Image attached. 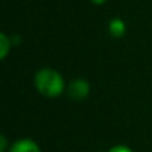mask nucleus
Returning a JSON list of instances; mask_svg holds the SVG:
<instances>
[{
    "mask_svg": "<svg viewBox=\"0 0 152 152\" xmlns=\"http://www.w3.org/2000/svg\"><path fill=\"white\" fill-rule=\"evenodd\" d=\"M94 4H96V5H102V4H104L107 0H91Z\"/></svg>",
    "mask_w": 152,
    "mask_h": 152,
    "instance_id": "8",
    "label": "nucleus"
},
{
    "mask_svg": "<svg viewBox=\"0 0 152 152\" xmlns=\"http://www.w3.org/2000/svg\"><path fill=\"white\" fill-rule=\"evenodd\" d=\"M108 31H110L111 36L113 37H121L126 32V24L121 19L116 18L112 19V20L108 23Z\"/></svg>",
    "mask_w": 152,
    "mask_h": 152,
    "instance_id": "4",
    "label": "nucleus"
},
{
    "mask_svg": "<svg viewBox=\"0 0 152 152\" xmlns=\"http://www.w3.org/2000/svg\"><path fill=\"white\" fill-rule=\"evenodd\" d=\"M89 94V84L83 79H75L68 86V95L74 100H83Z\"/></svg>",
    "mask_w": 152,
    "mask_h": 152,
    "instance_id": "2",
    "label": "nucleus"
},
{
    "mask_svg": "<svg viewBox=\"0 0 152 152\" xmlns=\"http://www.w3.org/2000/svg\"><path fill=\"white\" fill-rule=\"evenodd\" d=\"M35 86L43 96L58 97L64 89V80L58 71L43 68L35 76Z\"/></svg>",
    "mask_w": 152,
    "mask_h": 152,
    "instance_id": "1",
    "label": "nucleus"
},
{
    "mask_svg": "<svg viewBox=\"0 0 152 152\" xmlns=\"http://www.w3.org/2000/svg\"><path fill=\"white\" fill-rule=\"evenodd\" d=\"M5 148H7V140L4 135H1L0 136V152H5Z\"/></svg>",
    "mask_w": 152,
    "mask_h": 152,
    "instance_id": "7",
    "label": "nucleus"
},
{
    "mask_svg": "<svg viewBox=\"0 0 152 152\" xmlns=\"http://www.w3.org/2000/svg\"><path fill=\"white\" fill-rule=\"evenodd\" d=\"M108 152H134L131 148H128L127 145H115L112 147Z\"/></svg>",
    "mask_w": 152,
    "mask_h": 152,
    "instance_id": "6",
    "label": "nucleus"
},
{
    "mask_svg": "<svg viewBox=\"0 0 152 152\" xmlns=\"http://www.w3.org/2000/svg\"><path fill=\"white\" fill-rule=\"evenodd\" d=\"M10 45H11V42L8 40V37L5 36L4 34H1L0 35V47H1V50H0V58L1 59H4L5 56H7Z\"/></svg>",
    "mask_w": 152,
    "mask_h": 152,
    "instance_id": "5",
    "label": "nucleus"
},
{
    "mask_svg": "<svg viewBox=\"0 0 152 152\" xmlns=\"http://www.w3.org/2000/svg\"><path fill=\"white\" fill-rule=\"evenodd\" d=\"M10 152H40V148L34 140L20 139L13 143Z\"/></svg>",
    "mask_w": 152,
    "mask_h": 152,
    "instance_id": "3",
    "label": "nucleus"
}]
</instances>
